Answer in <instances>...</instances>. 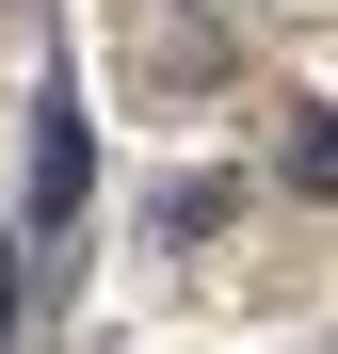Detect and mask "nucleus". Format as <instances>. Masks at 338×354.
Masks as SVG:
<instances>
[{
  "instance_id": "1",
  "label": "nucleus",
  "mask_w": 338,
  "mask_h": 354,
  "mask_svg": "<svg viewBox=\"0 0 338 354\" xmlns=\"http://www.w3.org/2000/svg\"><path fill=\"white\" fill-rule=\"evenodd\" d=\"M81 194H97V129H81V81L48 65V113H32V242H65Z\"/></svg>"
},
{
  "instance_id": "2",
  "label": "nucleus",
  "mask_w": 338,
  "mask_h": 354,
  "mask_svg": "<svg viewBox=\"0 0 338 354\" xmlns=\"http://www.w3.org/2000/svg\"><path fill=\"white\" fill-rule=\"evenodd\" d=\"M290 177H306V194H338V113H306V129H290Z\"/></svg>"
}]
</instances>
